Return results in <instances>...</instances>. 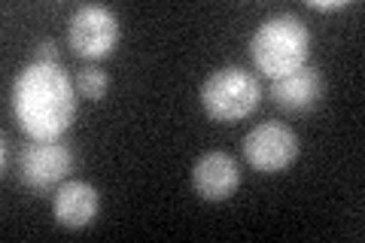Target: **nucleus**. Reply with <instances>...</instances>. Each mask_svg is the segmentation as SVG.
<instances>
[{
  "label": "nucleus",
  "instance_id": "nucleus-7",
  "mask_svg": "<svg viewBox=\"0 0 365 243\" xmlns=\"http://www.w3.org/2000/svg\"><path fill=\"white\" fill-rule=\"evenodd\" d=\"M237 182H241V167L228 152H207L192 167V186L204 201H225L232 198Z\"/></svg>",
  "mask_w": 365,
  "mask_h": 243
},
{
  "label": "nucleus",
  "instance_id": "nucleus-5",
  "mask_svg": "<svg viewBox=\"0 0 365 243\" xmlns=\"http://www.w3.org/2000/svg\"><path fill=\"white\" fill-rule=\"evenodd\" d=\"M73 170V152L64 140H31L19 155V177L34 192H55Z\"/></svg>",
  "mask_w": 365,
  "mask_h": 243
},
{
  "label": "nucleus",
  "instance_id": "nucleus-10",
  "mask_svg": "<svg viewBox=\"0 0 365 243\" xmlns=\"http://www.w3.org/2000/svg\"><path fill=\"white\" fill-rule=\"evenodd\" d=\"M73 86H76V95L79 98L101 100V98L107 95V88H110V76L101 71V67H95V64H83L76 71V76H73Z\"/></svg>",
  "mask_w": 365,
  "mask_h": 243
},
{
  "label": "nucleus",
  "instance_id": "nucleus-8",
  "mask_svg": "<svg viewBox=\"0 0 365 243\" xmlns=\"http://www.w3.org/2000/svg\"><path fill=\"white\" fill-rule=\"evenodd\" d=\"M52 210L64 228H88L101 210V195L86 180H64L55 189Z\"/></svg>",
  "mask_w": 365,
  "mask_h": 243
},
{
  "label": "nucleus",
  "instance_id": "nucleus-1",
  "mask_svg": "<svg viewBox=\"0 0 365 243\" xmlns=\"http://www.w3.org/2000/svg\"><path fill=\"white\" fill-rule=\"evenodd\" d=\"M13 115L31 140H61L76 115V86L61 64L31 61L13 83Z\"/></svg>",
  "mask_w": 365,
  "mask_h": 243
},
{
  "label": "nucleus",
  "instance_id": "nucleus-9",
  "mask_svg": "<svg viewBox=\"0 0 365 243\" xmlns=\"http://www.w3.org/2000/svg\"><path fill=\"white\" fill-rule=\"evenodd\" d=\"M271 98L280 110L287 113H307L314 110L319 98H323V73L317 67L304 64L302 71H295L289 76L271 79Z\"/></svg>",
  "mask_w": 365,
  "mask_h": 243
},
{
  "label": "nucleus",
  "instance_id": "nucleus-11",
  "mask_svg": "<svg viewBox=\"0 0 365 243\" xmlns=\"http://www.w3.org/2000/svg\"><path fill=\"white\" fill-rule=\"evenodd\" d=\"M34 61H52V64H58V43H55V40L37 43V49H34Z\"/></svg>",
  "mask_w": 365,
  "mask_h": 243
},
{
  "label": "nucleus",
  "instance_id": "nucleus-2",
  "mask_svg": "<svg viewBox=\"0 0 365 243\" xmlns=\"http://www.w3.org/2000/svg\"><path fill=\"white\" fill-rule=\"evenodd\" d=\"M307 52H311V31L292 13L268 16L250 37V55L259 73H265L268 79L302 71L307 64Z\"/></svg>",
  "mask_w": 365,
  "mask_h": 243
},
{
  "label": "nucleus",
  "instance_id": "nucleus-4",
  "mask_svg": "<svg viewBox=\"0 0 365 243\" xmlns=\"http://www.w3.org/2000/svg\"><path fill=\"white\" fill-rule=\"evenodd\" d=\"M67 43L86 61H101L113 55L119 43V19L104 4H83L67 21Z\"/></svg>",
  "mask_w": 365,
  "mask_h": 243
},
{
  "label": "nucleus",
  "instance_id": "nucleus-12",
  "mask_svg": "<svg viewBox=\"0 0 365 243\" xmlns=\"http://www.w3.org/2000/svg\"><path fill=\"white\" fill-rule=\"evenodd\" d=\"M347 4L344 0H329V4H323V0H311V9H317V13H335V9H344Z\"/></svg>",
  "mask_w": 365,
  "mask_h": 243
},
{
  "label": "nucleus",
  "instance_id": "nucleus-6",
  "mask_svg": "<svg viewBox=\"0 0 365 243\" xmlns=\"http://www.w3.org/2000/svg\"><path fill=\"white\" fill-rule=\"evenodd\" d=\"M244 158L259 173L287 170L299 158V137L283 122H262L244 137Z\"/></svg>",
  "mask_w": 365,
  "mask_h": 243
},
{
  "label": "nucleus",
  "instance_id": "nucleus-3",
  "mask_svg": "<svg viewBox=\"0 0 365 243\" xmlns=\"http://www.w3.org/2000/svg\"><path fill=\"white\" fill-rule=\"evenodd\" d=\"M262 86L256 73L244 67H220L201 86V107L216 122H237L247 119L259 107Z\"/></svg>",
  "mask_w": 365,
  "mask_h": 243
}]
</instances>
